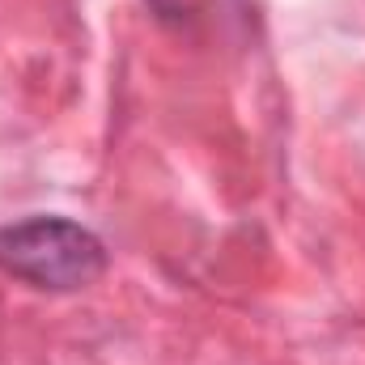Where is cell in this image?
Wrapping results in <instances>:
<instances>
[{
	"mask_svg": "<svg viewBox=\"0 0 365 365\" xmlns=\"http://www.w3.org/2000/svg\"><path fill=\"white\" fill-rule=\"evenodd\" d=\"M0 272L30 289L77 293L106 272V247L68 217H26L0 230Z\"/></svg>",
	"mask_w": 365,
	"mask_h": 365,
	"instance_id": "6da1fadb",
	"label": "cell"
},
{
	"mask_svg": "<svg viewBox=\"0 0 365 365\" xmlns=\"http://www.w3.org/2000/svg\"><path fill=\"white\" fill-rule=\"evenodd\" d=\"M145 4H149L162 21H170V26H191L195 17L221 9V0H145Z\"/></svg>",
	"mask_w": 365,
	"mask_h": 365,
	"instance_id": "7a4b0ae2",
	"label": "cell"
}]
</instances>
